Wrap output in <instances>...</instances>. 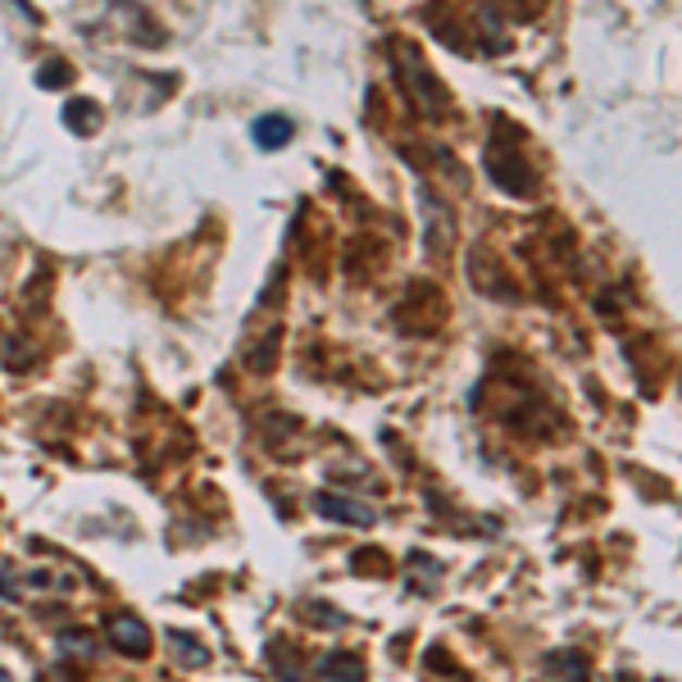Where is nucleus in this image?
<instances>
[{
    "mask_svg": "<svg viewBox=\"0 0 682 682\" xmlns=\"http://www.w3.org/2000/svg\"><path fill=\"white\" fill-rule=\"evenodd\" d=\"M483 169H487V178H492L500 191H510V196H533V191H537V173L523 164L519 141H514V150H510V164H505V146H500L496 133H492V146H487V156H483Z\"/></svg>",
    "mask_w": 682,
    "mask_h": 682,
    "instance_id": "f257e3e1",
    "label": "nucleus"
},
{
    "mask_svg": "<svg viewBox=\"0 0 682 682\" xmlns=\"http://www.w3.org/2000/svg\"><path fill=\"white\" fill-rule=\"evenodd\" d=\"M314 510L333 523H346V528H373L377 523V510L356 496H337V492H314Z\"/></svg>",
    "mask_w": 682,
    "mask_h": 682,
    "instance_id": "f03ea898",
    "label": "nucleus"
},
{
    "mask_svg": "<svg viewBox=\"0 0 682 682\" xmlns=\"http://www.w3.org/2000/svg\"><path fill=\"white\" fill-rule=\"evenodd\" d=\"M110 642L133 655V660H141V655H150V628L137 619V615H114L110 619Z\"/></svg>",
    "mask_w": 682,
    "mask_h": 682,
    "instance_id": "7ed1b4c3",
    "label": "nucleus"
},
{
    "mask_svg": "<svg viewBox=\"0 0 682 682\" xmlns=\"http://www.w3.org/2000/svg\"><path fill=\"white\" fill-rule=\"evenodd\" d=\"M546 682H592V665L583 650H550L546 655Z\"/></svg>",
    "mask_w": 682,
    "mask_h": 682,
    "instance_id": "20e7f679",
    "label": "nucleus"
},
{
    "mask_svg": "<svg viewBox=\"0 0 682 682\" xmlns=\"http://www.w3.org/2000/svg\"><path fill=\"white\" fill-rule=\"evenodd\" d=\"M250 137H256V146H264V150H283L296 137V123L287 114H260L250 123Z\"/></svg>",
    "mask_w": 682,
    "mask_h": 682,
    "instance_id": "39448f33",
    "label": "nucleus"
},
{
    "mask_svg": "<svg viewBox=\"0 0 682 682\" xmlns=\"http://www.w3.org/2000/svg\"><path fill=\"white\" fill-rule=\"evenodd\" d=\"M319 678H323V682H364L369 669H364L360 655L333 650V655H323V660H319Z\"/></svg>",
    "mask_w": 682,
    "mask_h": 682,
    "instance_id": "423d86ee",
    "label": "nucleus"
},
{
    "mask_svg": "<svg viewBox=\"0 0 682 682\" xmlns=\"http://www.w3.org/2000/svg\"><path fill=\"white\" fill-rule=\"evenodd\" d=\"M269 665H273V673L283 678V682H306V669L296 665V650H292L283 637L269 642Z\"/></svg>",
    "mask_w": 682,
    "mask_h": 682,
    "instance_id": "0eeeda50",
    "label": "nucleus"
},
{
    "mask_svg": "<svg viewBox=\"0 0 682 682\" xmlns=\"http://www.w3.org/2000/svg\"><path fill=\"white\" fill-rule=\"evenodd\" d=\"M169 646H173V655H178V665H183V669L210 665V650L200 646V642H191L187 633H178V628H169Z\"/></svg>",
    "mask_w": 682,
    "mask_h": 682,
    "instance_id": "6e6552de",
    "label": "nucleus"
},
{
    "mask_svg": "<svg viewBox=\"0 0 682 682\" xmlns=\"http://www.w3.org/2000/svg\"><path fill=\"white\" fill-rule=\"evenodd\" d=\"M64 123H69L73 133H96L100 128L96 100H69V106H64Z\"/></svg>",
    "mask_w": 682,
    "mask_h": 682,
    "instance_id": "1a4fd4ad",
    "label": "nucleus"
},
{
    "mask_svg": "<svg viewBox=\"0 0 682 682\" xmlns=\"http://www.w3.org/2000/svg\"><path fill=\"white\" fill-rule=\"evenodd\" d=\"M410 565L419 569V583H410L419 596H433L437 592V578H442V565L433 560V555H423V550H410Z\"/></svg>",
    "mask_w": 682,
    "mask_h": 682,
    "instance_id": "9d476101",
    "label": "nucleus"
},
{
    "mask_svg": "<svg viewBox=\"0 0 682 682\" xmlns=\"http://www.w3.org/2000/svg\"><path fill=\"white\" fill-rule=\"evenodd\" d=\"M55 646L64 655H78V660H96V642H91V633H83V628H64L55 637Z\"/></svg>",
    "mask_w": 682,
    "mask_h": 682,
    "instance_id": "9b49d317",
    "label": "nucleus"
},
{
    "mask_svg": "<svg viewBox=\"0 0 682 682\" xmlns=\"http://www.w3.org/2000/svg\"><path fill=\"white\" fill-rule=\"evenodd\" d=\"M300 610H306V619H314V628H342L346 623V615L333 610V605H323V600H306Z\"/></svg>",
    "mask_w": 682,
    "mask_h": 682,
    "instance_id": "f8f14e48",
    "label": "nucleus"
},
{
    "mask_svg": "<svg viewBox=\"0 0 682 682\" xmlns=\"http://www.w3.org/2000/svg\"><path fill=\"white\" fill-rule=\"evenodd\" d=\"M69 78H73V69H69L64 60H50V64H41V73H37L41 87H64Z\"/></svg>",
    "mask_w": 682,
    "mask_h": 682,
    "instance_id": "ddd939ff",
    "label": "nucleus"
},
{
    "mask_svg": "<svg viewBox=\"0 0 682 682\" xmlns=\"http://www.w3.org/2000/svg\"><path fill=\"white\" fill-rule=\"evenodd\" d=\"M0 682H14V678H10V673H5V669H0Z\"/></svg>",
    "mask_w": 682,
    "mask_h": 682,
    "instance_id": "4468645a",
    "label": "nucleus"
},
{
    "mask_svg": "<svg viewBox=\"0 0 682 682\" xmlns=\"http://www.w3.org/2000/svg\"><path fill=\"white\" fill-rule=\"evenodd\" d=\"M655 682H665V678H655Z\"/></svg>",
    "mask_w": 682,
    "mask_h": 682,
    "instance_id": "2eb2a0df",
    "label": "nucleus"
}]
</instances>
